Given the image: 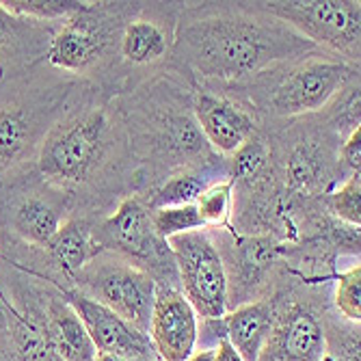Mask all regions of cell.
Returning a JSON list of instances; mask_svg holds the SVG:
<instances>
[{
    "label": "cell",
    "mask_w": 361,
    "mask_h": 361,
    "mask_svg": "<svg viewBox=\"0 0 361 361\" xmlns=\"http://www.w3.org/2000/svg\"><path fill=\"white\" fill-rule=\"evenodd\" d=\"M0 294H3V288H0Z\"/></svg>",
    "instance_id": "33"
},
{
    "label": "cell",
    "mask_w": 361,
    "mask_h": 361,
    "mask_svg": "<svg viewBox=\"0 0 361 361\" xmlns=\"http://www.w3.org/2000/svg\"><path fill=\"white\" fill-rule=\"evenodd\" d=\"M173 48V39L158 22L137 18L123 28L121 54L133 65H149L167 56Z\"/></svg>",
    "instance_id": "19"
},
{
    "label": "cell",
    "mask_w": 361,
    "mask_h": 361,
    "mask_svg": "<svg viewBox=\"0 0 361 361\" xmlns=\"http://www.w3.org/2000/svg\"><path fill=\"white\" fill-rule=\"evenodd\" d=\"M95 361H160V359H154V357H121V355H102V353H97Z\"/></svg>",
    "instance_id": "30"
},
{
    "label": "cell",
    "mask_w": 361,
    "mask_h": 361,
    "mask_svg": "<svg viewBox=\"0 0 361 361\" xmlns=\"http://www.w3.org/2000/svg\"><path fill=\"white\" fill-rule=\"evenodd\" d=\"M113 147V123L104 109L63 115L46 135L35 165L44 182L68 188L91 180Z\"/></svg>",
    "instance_id": "2"
},
{
    "label": "cell",
    "mask_w": 361,
    "mask_h": 361,
    "mask_svg": "<svg viewBox=\"0 0 361 361\" xmlns=\"http://www.w3.org/2000/svg\"><path fill=\"white\" fill-rule=\"evenodd\" d=\"M93 7V3H91ZM91 7L65 22L48 42L46 61L56 70L82 74L100 59L106 39L91 20Z\"/></svg>",
    "instance_id": "15"
},
{
    "label": "cell",
    "mask_w": 361,
    "mask_h": 361,
    "mask_svg": "<svg viewBox=\"0 0 361 361\" xmlns=\"http://www.w3.org/2000/svg\"><path fill=\"white\" fill-rule=\"evenodd\" d=\"M35 320L61 361H95L97 350L72 305L59 294L22 288L13 303Z\"/></svg>",
    "instance_id": "8"
},
{
    "label": "cell",
    "mask_w": 361,
    "mask_h": 361,
    "mask_svg": "<svg viewBox=\"0 0 361 361\" xmlns=\"http://www.w3.org/2000/svg\"><path fill=\"white\" fill-rule=\"evenodd\" d=\"M61 297L72 305L76 316L82 320L85 329L95 346L102 355H121V357H154L158 355L152 348L147 334L139 331L137 326L126 322L104 305L95 303L91 297L78 288L70 286H56Z\"/></svg>",
    "instance_id": "10"
},
{
    "label": "cell",
    "mask_w": 361,
    "mask_h": 361,
    "mask_svg": "<svg viewBox=\"0 0 361 361\" xmlns=\"http://www.w3.org/2000/svg\"><path fill=\"white\" fill-rule=\"evenodd\" d=\"M37 24L11 16L3 5H0V85L7 80V68L5 61L11 59V68H16L18 61L26 59L30 61V54L37 50L39 42L35 39L37 35Z\"/></svg>",
    "instance_id": "20"
},
{
    "label": "cell",
    "mask_w": 361,
    "mask_h": 361,
    "mask_svg": "<svg viewBox=\"0 0 361 361\" xmlns=\"http://www.w3.org/2000/svg\"><path fill=\"white\" fill-rule=\"evenodd\" d=\"M212 182H208V178H204L202 173L173 176L160 186L149 208L156 210V208H173V206H195V202L200 200L202 192Z\"/></svg>",
    "instance_id": "22"
},
{
    "label": "cell",
    "mask_w": 361,
    "mask_h": 361,
    "mask_svg": "<svg viewBox=\"0 0 361 361\" xmlns=\"http://www.w3.org/2000/svg\"><path fill=\"white\" fill-rule=\"evenodd\" d=\"M147 338L160 361H186L197 350L200 318L180 290L171 286L156 288Z\"/></svg>",
    "instance_id": "11"
},
{
    "label": "cell",
    "mask_w": 361,
    "mask_h": 361,
    "mask_svg": "<svg viewBox=\"0 0 361 361\" xmlns=\"http://www.w3.org/2000/svg\"><path fill=\"white\" fill-rule=\"evenodd\" d=\"M269 162V149L267 145L257 141V139H249L236 154H234V162H232V182L236 180H253L257 178L262 171H264Z\"/></svg>",
    "instance_id": "27"
},
{
    "label": "cell",
    "mask_w": 361,
    "mask_h": 361,
    "mask_svg": "<svg viewBox=\"0 0 361 361\" xmlns=\"http://www.w3.org/2000/svg\"><path fill=\"white\" fill-rule=\"evenodd\" d=\"M74 281L78 283V290L95 303L104 305L139 331L147 334L158 288L147 271L119 257L97 255Z\"/></svg>",
    "instance_id": "5"
},
{
    "label": "cell",
    "mask_w": 361,
    "mask_h": 361,
    "mask_svg": "<svg viewBox=\"0 0 361 361\" xmlns=\"http://www.w3.org/2000/svg\"><path fill=\"white\" fill-rule=\"evenodd\" d=\"M48 188V182L18 184L13 197L0 204L7 232L32 249H44L65 223V202Z\"/></svg>",
    "instance_id": "9"
},
{
    "label": "cell",
    "mask_w": 361,
    "mask_h": 361,
    "mask_svg": "<svg viewBox=\"0 0 361 361\" xmlns=\"http://www.w3.org/2000/svg\"><path fill=\"white\" fill-rule=\"evenodd\" d=\"M236 182L225 180V182H212L200 200L195 202V208L200 212L204 225H225L229 219V212H232V202H234V188Z\"/></svg>",
    "instance_id": "24"
},
{
    "label": "cell",
    "mask_w": 361,
    "mask_h": 361,
    "mask_svg": "<svg viewBox=\"0 0 361 361\" xmlns=\"http://www.w3.org/2000/svg\"><path fill=\"white\" fill-rule=\"evenodd\" d=\"M152 225L158 238L169 240L180 234L200 232L204 225L195 206H173V208H156L152 210Z\"/></svg>",
    "instance_id": "23"
},
{
    "label": "cell",
    "mask_w": 361,
    "mask_h": 361,
    "mask_svg": "<svg viewBox=\"0 0 361 361\" xmlns=\"http://www.w3.org/2000/svg\"><path fill=\"white\" fill-rule=\"evenodd\" d=\"M11 16L30 22H52L70 20L91 7V3L80 0H0Z\"/></svg>",
    "instance_id": "21"
},
{
    "label": "cell",
    "mask_w": 361,
    "mask_h": 361,
    "mask_svg": "<svg viewBox=\"0 0 361 361\" xmlns=\"http://www.w3.org/2000/svg\"><path fill=\"white\" fill-rule=\"evenodd\" d=\"M257 9L290 26L318 50L326 48L353 65L359 63L361 5L355 0H277L257 3Z\"/></svg>",
    "instance_id": "4"
},
{
    "label": "cell",
    "mask_w": 361,
    "mask_h": 361,
    "mask_svg": "<svg viewBox=\"0 0 361 361\" xmlns=\"http://www.w3.org/2000/svg\"><path fill=\"white\" fill-rule=\"evenodd\" d=\"M214 359V348H202V350H195L186 361H212Z\"/></svg>",
    "instance_id": "32"
},
{
    "label": "cell",
    "mask_w": 361,
    "mask_h": 361,
    "mask_svg": "<svg viewBox=\"0 0 361 361\" xmlns=\"http://www.w3.org/2000/svg\"><path fill=\"white\" fill-rule=\"evenodd\" d=\"M212 361H243L238 357V353L232 348V344H229L225 338H221L214 346V359Z\"/></svg>",
    "instance_id": "29"
},
{
    "label": "cell",
    "mask_w": 361,
    "mask_h": 361,
    "mask_svg": "<svg viewBox=\"0 0 361 361\" xmlns=\"http://www.w3.org/2000/svg\"><path fill=\"white\" fill-rule=\"evenodd\" d=\"M176 259L184 299L202 320H221L227 314L229 283L223 257L206 232H188L167 240Z\"/></svg>",
    "instance_id": "6"
},
{
    "label": "cell",
    "mask_w": 361,
    "mask_h": 361,
    "mask_svg": "<svg viewBox=\"0 0 361 361\" xmlns=\"http://www.w3.org/2000/svg\"><path fill=\"white\" fill-rule=\"evenodd\" d=\"M340 156H342L344 167L350 169V173H359V167H361V128L350 130L348 139L342 145Z\"/></svg>",
    "instance_id": "28"
},
{
    "label": "cell",
    "mask_w": 361,
    "mask_h": 361,
    "mask_svg": "<svg viewBox=\"0 0 361 361\" xmlns=\"http://www.w3.org/2000/svg\"><path fill=\"white\" fill-rule=\"evenodd\" d=\"M336 305L350 322L361 320V267L355 264L340 273L336 286Z\"/></svg>",
    "instance_id": "25"
},
{
    "label": "cell",
    "mask_w": 361,
    "mask_h": 361,
    "mask_svg": "<svg viewBox=\"0 0 361 361\" xmlns=\"http://www.w3.org/2000/svg\"><path fill=\"white\" fill-rule=\"evenodd\" d=\"M0 305L9 326V342L16 361H61L42 326L26 312L16 307L5 292L0 294Z\"/></svg>",
    "instance_id": "18"
},
{
    "label": "cell",
    "mask_w": 361,
    "mask_h": 361,
    "mask_svg": "<svg viewBox=\"0 0 361 361\" xmlns=\"http://www.w3.org/2000/svg\"><path fill=\"white\" fill-rule=\"evenodd\" d=\"M355 76V65L344 59L307 56L288 68L273 87L269 111L279 117H297L324 109Z\"/></svg>",
    "instance_id": "7"
},
{
    "label": "cell",
    "mask_w": 361,
    "mask_h": 361,
    "mask_svg": "<svg viewBox=\"0 0 361 361\" xmlns=\"http://www.w3.org/2000/svg\"><path fill=\"white\" fill-rule=\"evenodd\" d=\"M44 251L52 259V264H56L65 277L74 281L89 262L102 253V245L85 219H68Z\"/></svg>",
    "instance_id": "17"
},
{
    "label": "cell",
    "mask_w": 361,
    "mask_h": 361,
    "mask_svg": "<svg viewBox=\"0 0 361 361\" xmlns=\"http://www.w3.org/2000/svg\"><path fill=\"white\" fill-rule=\"evenodd\" d=\"M173 54L204 78L236 80L283 61L314 56L318 48L255 5L182 18L173 35Z\"/></svg>",
    "instance_id": "1"
},
{
    "label": "cell",
    "mask_w": 361,
    "mask_h": 361,
    "mask_svg": "<svg viewBox=\"0 0 361 361\" xmlns=\"http://www.w3.org/2000/svg\"><path fill=\"white\" fill-rule=\"evenodd\" d=\"M0 361H16L13 350H11V342L3 334H0Z\"/></svg>",
    "instance_id": "31"
},
{
    "label": "cell",
    "mask_w": 361,
    "mask_h": 361,
    "mask_svg": "<svg viewBox=\"0 0 361 361\" xmlns=\"http://www.w3.org/2000/svg\"><path fill=\"white\" fill-rule=\"evenodd\" d=\"M336 216L350 227H359L361 223V176L350 173V178L331 195L329 200Z\"/></svg>",
    "instance_id": "26"
},
{
    "label": "cell",
    "mask_w": 361,
    "mask_h": 361,
    "mask_svg": "<svg viewBox=\"0 0 361 361\" xmlns=\"http://www.w3.org/2000/svg\"><path fill=\"white\" fill-rule=\"evenodd\" d=\"M326 338L318 316L294 305L275 318L271 338L259 361H326Z\"/></svg>",
    "instance_id": "12"
},
{
    "label": "cell",
    "mask_w": 361,
    "mask_h": 361,
    "mask_svg": "<svg viewBox=\"0 0 361 361\" xmlns=\"http://www.w3.org/2000/svg\"><path fill=\"white\" fill-rule=\"evenodd\" d=\"M63 106L65 91L56 87H24L0 97V184L35 160Z\"/></svg>",
    "instance_id": "3"
},
{
    "label": "cell",
    "mask_w": 361,
    "mask_h": 361,
    "mask_svg": "<svg viewBox=\"0 0 361 361\" xmlns=\"http://www.w3.org/2000/svg\"><path fill=\"white\" fill-rule=\"evenodd\" d=\"M275 318V307L269 301H253L225 314L221 318V331L243 361H259Z\"/></svg>",
    "instance_id": "16"
},
{
    "label": "cell",
    "mask_w": 361,
    "mask_h": 361,
    "mask_svg": "<svg viewBox=\"0 0 361 361\" xmlns=\"http://www.w3.org/2000/svg\"><path fill=\"white\" fill-rule=\"evenodd\" d=\"M102 249H117L130 257L156 259L169 255V245L156 236L152 225V210H147L139 200L128 197L119 204L115 214H111L100 229Z\"/></svg>",
    "instance_id": "13"
},
{
    "label": "cell",
    "mask_w": 361,
    "mask_h": 361,
    "mask_svg": "<svg viewBox=\"0 0 361 361\" xmlns=\"http://www.w3.org/2000/svg\"><path fill=\"white\" fill-rule=\"evenodd\" d=\"M192 109L197 128L221 154H236L255 133V123L247 111L206 89L197 93Z\"/></svg>",
    "instance_id": "14"
}]
</instances>
